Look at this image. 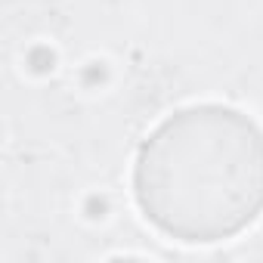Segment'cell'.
<instances>
[{"label": "cell", "instance_id": "6da1fadb", "mask_svg": "<svg viewBox=\"0 0 263 263\" xmlns=\"http://www.w3.org/2000/svg\"><path fill=\"white\" fill-rule=\"evenodd\" d=\"M137 195L183 241L229 238L263 211V134L232 108L180 111L143 146Z\"/></svg>", "mask_w": 263, "mask_h": 263}]
</instances>
